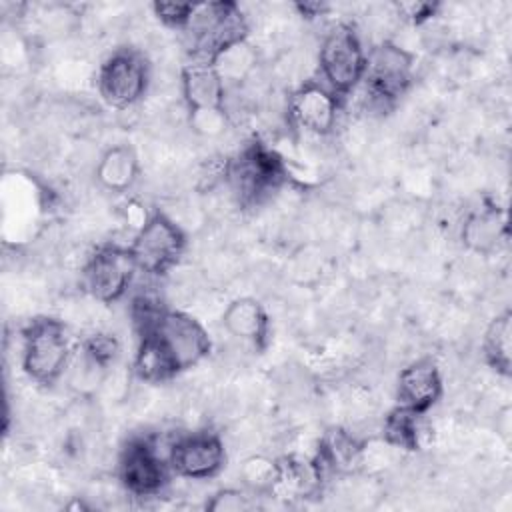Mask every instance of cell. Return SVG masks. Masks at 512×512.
Here are the masks:
<instances>
[{
  "label": "cell",
  "mask_w": 512,
  "mask_h": 512,
  "mask_svg": "<svg viewBox=\"0 0 512 512\" xmlns=\"http://www.w3.org/2000/svg\"><path fill=\"white\" fill-rule=\"evenodd\" d=\"M192 62H212V58L226 46L246 38L248 24L238 4L208 2L196 4L188 24L182 30Z\"/></svg>",
  "instance_id": "cell-1"
},
{
  "label": "cell",
  "mask_w": 512,
  "mask_h": 512,
  "mask_svg": "<svg viewBox=\"0 0 512 512\" xmlns=\"http://www.w3.org/2000/svg\"><path fill=\"white\" fill-rule=\"evenodd\" d=\"M318 70L322 82L338 96L350 94L364 78L366 50L350 24L332 26L320 40Z\"/></svg>",
  "instance_id": "cell-2"
},
{
  "label": "cell",
  "mask_w": 512,
  "mask_h": 512,
  "mask_svg": "<svg viewBox=\"0 0 512 512\" xmlns=\"http://www.w3.org/2000/svg\"><path fill=\"white\" fill-rule=\"evenodd\" d=\"M140 336H152L156 340L174 374L200 364L212 348L206 328L182 310L164 308L154 324Z\"/></svg>",
  "instance_id": "cell-3"
},
{
  "label": "cell",
  "mask_w": 512,
  "mask_h": 512,
  "mask_svg": "<svg viewBox=\"0 0 512 512\" xmlns=\"http://www.w3.org/2000/svg\"><path fill=\"white\" fill-rule=\"evenodd\" d=\"M22 370L38 384H54L64 376L72 348L60 320L38 318L22 336Z\"/></svg>",
  "instance_id": "cell-4"
},
{
  "label": "cell",
  "mask_w": 512,
  "mask_h": 512,
  "mask_svg": "<svg viewBox=\"0 0 512 512\" xmlns=\"http://www.w3.org/2000/svg\"><path fill=\"white\" fill-rule=\"evenodd\" d=\"M184 248V230L162 210L150 212L144 226L134 232V238L128 244L136 270L148 276L166 274L180 260Z\"/></svg>",
  "instance_id": "cell-5"
},
{
  "label": "cell",
  "mask_w": 512,
  "mask_h": 512,
  "mask_svg": "<svg viewBox=\"0 0 512 512\" xmlns=\"http://www.w3.org/2000/svg\"><path fill=\"white\" fill-rule=\"evenodd\" d=\"M414 66L416 56L390 40L372 46L366 52V70L362 78L370 102L384 108L398 100L412 84Z\"/></svg>",
  "instance_id": "cell-6"
},
{
  "label": "cell",
  "mask_w": 512,
  "mask_h": 512,
  "mask_svg": "<svg viewBox=\"0 0 512 512\" xmlns=\"http://www.w3.org/2000/svg\"><path fill=\"white\" fill-rule=\"evenodd\" d=\"M150 68L142 52L118 48L98 68L96 88L100 98L116 108L126 110L142 100L148 90Z\"/></svg>",
  "instance_id": "cell-7"
},
{
  "label": "cell",
  "mask_w": 512,
  "mask_h": 512,
  "mask_svg": "<svg viewBox=\"0 0 512 512\" xmlns=\"http://www.w3.org/2000/svg\"><path fill=\"white\" fill-rule=\"evenodd\" d=\"M284 178L282 160L264 144L252 142L226 166V180L234 198L242 204H256L276 190Z\"/></svg>",
  "instance_id": "cell-8"
},
{
  "label": "cell",
  "mask_w": 512,
  "mask_h": 512,
  "mask_svg": "<svg viewBox=\"0 0 512 512\" xmlns=\"http://www.w3.org/2000/svg\"><path fill=\"white\" fill-rule=\"evenodd\" d=\"M170 472L168 456L152 438H134L120 452L118 478L132 496H158Z\"/></svg>",
  "instance_id": "cell-9"
},
{
  "label": "cell",
  "mask_w": 512,
  "mask_h": 512,
  "mask_svg": "<svg viewBox=\"0 0 512 512\" xmlns=\"http://www.w3.org/2000/svg\"><path fill=\"white\" fill-rule=\"evenodd\" d=\"M118 356V342L114 336L98 334L78 346L64 370L66 386L80 398L96 396L110 378V368Z\"/></svg>",
  "instance_id": "cell-10"
},
{
  "label": "cell",
  "mask_w": 512,
  "mask_h": 512,
  "mask_svg": "<svg viewBox=\"0 0 512 512\" xmlns=\"http://www.w3.org/2000/svg\"><path fill=\"white\" fill-rule=\"evenodd\" d=\"M134 270L128 248L100 246L84 262L82 286L96 302L114 304L128 292Z\"/></svg>",
  "instance_id": "cell-11"
},
{
  "label": "cell",
  "mask_w": 512,
  "mask_h": 512,
  "mask_svg": "<svg viewBox=\"0 0 512 512\" xmlns=\"http://www.w3.org/2000/svg\"><path fill=\"white\" fill-rule=\"evenodd\" d=\"M226 462L222 438L210 430H198L178 436L168 448L170 470L188 480H208L216 476Z\"/></svg>",
  "instance_id": "cell-12"
},
{
  "label": "cell",
  "mask_w": 512,
  "mask_h": 512,
  "mask_svg": "<svg viewBox=\"0 0 512 512\" xmlns=\"http://www.w3.org/2000/svg\"><path fill=\"white\" fill-rule=\"evenodd\" d=\"M340 112V96L320 80H304L288 98V118L314 136L334 132Z\"/></svg>",
  "instance_id": "cell-13"
},
{
  "label": "cell",
  "mask_w": 512,
  "mask_h": 512,
  "mask_svg": "<svg viewBox=\"0 0 512 512\" xmlns=\"http://www.w3.org/2000/svg\"><path fill=\"white\" fill-rule=\"evenodd\" d=\"M442 372L432 358H418L404 366L398 374L396 400L398 406L416 414L428 412L442 396Z\"/></svg>",
  "instance_id": "cell-14"
},
{
  "label": "cell",
  "mask_w": 512,
  "mask_h": 512,
  "mask_svg": "<svg viewBox=\"0 0 512 512\" xmlns=\"http://www.w3.org/2000/svg\"><path fill=\"white\" fill-rule=\"evenodd\" d=\"M180 94L188 112L224 108L226 84L208 62H190L180 70Z\"/></svg>",
  "instance_id": "cell-15"
},
{
  "label": "cell",
  "mask_w": 512,
  "mask_h": 512,
  "mask_svg": "<svg viewBox=\"0 0 512 512\" xmlns=\"http://www.w3.org/2000/svg\"><path fill=\"white\" fill-rule=\"evenodd\" d=\"M462 244L480 256L494 254L508 238L506 212L494 204L472 210L460 228Z\"/></svg>",
  "instance_id": "cell-16"
},
{
  "label": "cell",
  "mask_w": 512,
  "mask_h": 512,
  "mask_svg": "<svg viewBox=\"0 0 512 512\" xmlns=\"http://www.w3.org/2000/svg\"><path fill=\"white\" fill-rule=\"evenodd\" d=\"M224 330L240 342L262 350L268 342L270 320L264 306L250 296L234 298L222 312Z\"/></svg>",
  "instance_id": "cell-17"
},
{
  "label": "cell",
  "mask_w": 512,
  "mask_h": 512,
  "mask_svg": "<svg viewBox=\"0 0 512 512\" xmlns=\"http://www.w3.org/2000/svg\"><path fill=\"white\" fill-rule=\"evenodd\" d=\"M140 174V160L130 144H114L106 148L96 162V182L108 192L130 190Z\"/></svg>",
  "instance_id": "cell-18"
},
{
  "label": "cell",
  "mask_w": 512,
  "mask_h": 512,
  "mask_svg": "<svg viewBox=\"0 0 512 512\" xmlns=\"http://www.w3.org/2000/svg\"><path fill=\"white\" fill-rule=\"evenodd\" d=\"M210 64L214 66L226 88H242L256 74L258 50L248 42V38H242L220 50Z\"/></svg>",
  "instance_id": "cell-19"
},
{
  "label": "cell",
  "mask_w": 512,
  "mask_h": 512,
  "mask_svg": "<svg viewBox=\"0 0 512 512\" xmlns=\"http://www.w3.org/2000/svg\"><path fill=\"white\" fill-rule=\"evenodd\" d=\"M512 316L510 310H504L496 314L482 338V354L486 364L500 376H510V364H512Z\"/></svg>",
  "instance_id": "cell-20"
},
{
  "label": "cell",
  "mask_w": 512,
  "mask_h": 512,
  "mask_svg": "<svg viewBox=\"0 0 512 512\" xmlns=\"http://www.w3.org/2000/svg\"><path fill=\"white\" fill-rule=\"evenodd\" d=\"M420 416L422 414L396 406L384 420V442L392 448L416 450L420 444Z\"/></svg>",
  "instance_id": "cell-21"
},
{
  "label": "cell",
  "mask_w": 512,
  "mask_h": 512,
  "mask_svg": "<svg viewBox=\"0 0 512 512\" xmlns=\"http://www.w3.org/2000/svg\"><path fill=\"white\" fill-rule=\"evenodd\" d=\"M244 486L256 494H272L280 480V460L266 454H252L240 464Z\"/></svg>",
  "instance_id": "cell-22"
},
{
  "label": "cell",
  "mask_w": 512,
  "mask_h": 512,
  "mask_svg": "<svg viewBox=\"0 0 512 512\" xmlns=\"http://www.w3.org/2000/svg\"><path fill=\"white\" fill-rule=\"evenodd\" d=\"M188 126L202 138H218L230 126V118L224 108L188 112Z\"/></svg>",
  "instance_id": "cell-23"
},
{
  "label": "cell",
  "mask_w": 512,
  "mask_h": 512,
  "mask_svg": "<svg viewBox=\"0 0 512 512\" xmlns=\"http://www.w3.org/2000/svg\"><path fill=\"white\" fill-rule=\"evenodd\" d=\"M204 508L210 512H244L252 508V502L244 490L224 488L214 492L210 500H206Z\"/></svg>",
  "instance_id": "cell-24"
},
{
  "label": "cell",
  "mask_w": 512,
  "mask_h": 512,
  "mask_svg": "<svg viewBox=\"0 0 512 512\" xmlns=\"http://www.w3.org/2000/svg\"><path fill=\"white\" fill-rule=\"evenodd\" d=\"M194 6L196 4H188V2H154L152 10H154V16L166 26L184 30V26L188 24L194 12Z\"/></svg>",
  "instance_id": "cell-25"
},
{
  "label": "cell",
  "mask_w": 512,
  "mask_h": 512,
  "mask_svg": "<svg viewBox=\"0 0 512 512\" xmlns=\"http://www.w3.org/2000/svg\"><path fill=\"white\" fill-rule=\"evenodd\" d=\"M438 8H440V4H436V2H418V0L416 2L412 0V2H396L394 4L396 14L400 18L416 24V26H420L424 22H430L436 16Z\"/></svg>",
  "instance_id": "cell-26"
}]
</instances>
